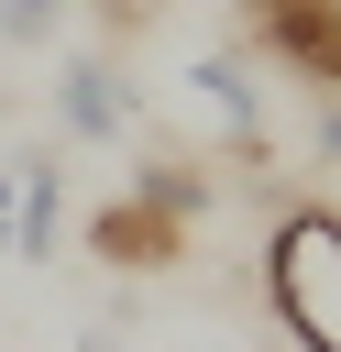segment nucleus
<instances>
[{
  "mask_svg": "<svg viewBox=\"0 0 341 352\" xmlns=\"http://www.w3.org/2000/svg\"><path fill=\"white\" fill-rule=\"evenodd\" d=\"M264 308L297 352H341V209H286L264 242Z\"/></svg>",
  "mask_w": 341,
  "mask_h": 352,
  "instance_id": "nucleus-1",
  "label": "nucleus"
},
{
  "mask_svg": "<svg viewBox=\"0 0 341 352\" xmlns=\"http://www.w3.org/2000/svg\"><path fill=\"white\" fill-rule=\"evenodd\" d=\"M88 253L121 264V275H154V264L187 253V220H165V209H143V198H110V209L88 220Z\"/></svg>",
  "mask_w": 341,
  "mask_h": 352,
  "instance_id": "nucleus-3",
  "label": "nucleus"
},
{
  "mask_svg": "<svg viewBox=\"0 0 341 352\" xmlns=\"http://www.w3.org/2000/svg\"><path fill=\"white\" fill-rule=\"evenodd\" d=\"M242 33L275 66H297L319 99H341V0H242Z\"/></svg>",
  "mask_w": 341,
  "mask_h": 352,
  "instance_id": "nucleus-2",
  "label": "nucleus"
},
{
  "mask_svg": "<svg viewBox=\"0 0 341 352\" xmlns=\"http://www.w3.org/2000/svg\"><path fill=\"white\" fill-rule=\"evenodd\" d=\"M187 88H198V110L231 132V154H242V165H264V143H275V132H264V99H253L242 55H198V66H187Z\"/></svg>",
  "mask_w": 341,
  "mask_h": 352,
  "instance_id": "nucleus-5",
  "label": "nucleus"
},
{
  "mask_svg": "<svg viewBox=\"0 0 341 352\" xmlns=\"http://www.w3.org/2000/svg\"><path fill=\"white\" fill-rule=\"evenodd\" d=\"M319 154L341 165V99H319Z\"/></svg>",
  "mask_w": 341,
  "mask_h": 352,
  "instance_id": "nucleus-9",
  "label": "nucleus"
},
{
  "mask_svg": "<svg viewBox=\"0 0 341 352\" xmlns=\"http://www.w3.org/2000/svg\"><path fill=\"white\" fill-rule=\"evenodd\" d=\"M121 198H143V209H165V220H198V209H209V176H198V165H176V154H143Z\"/></svg>",
  "mask_w": 341,
  "mask_h": 352,
  "instance_id": "nucleus-7",
  "label": "nucleus"
},
{
  "mask_svg": "<svg viewBox=\"0 0 341 352\" xmlns=\"http://www.w3.org/2000/svg\"><path fill=\"white\" fill-rule=\"evenodd\" d=\"M66 242V176L55 154H22V198H11V264H55Z\"/></svg>",
  "mask_w": 341,
  "mask_h": 352,
  "instance_id": "nucleus-6",
  "label": "nucleus"
},
{
  "mask_svg": "<svg viewBox=\"0 0 341 352\" xmlns=\"http://www.w3.org/2000/svg\"><path fill=\"white\" fill-rule=\"evenodd\" d=\"M55 121H66L77 143H121V132H132V88H121V66L77 55V66L55 77Z\"/></svg>",
  "mask_w": 341,
  "mask_h": 352,
  "instance_id": "nucleus-4",
  "label": "nucleus"
},
{
  "mask_svg": "<svg viewBox=\"0 0 341 352\" xmlns=\"http://www.w3.org/2000/svg\"><path fill=\"white\" fill-rule=\"evenodd\" d=\"M66 22V0H0V44H44Z\"/></svg>",
  "mask_w": 341,
  "mask_h": 352,
  "instance_id": "nucleus-8",
  "label": "nucleus"
}]
</instances>
